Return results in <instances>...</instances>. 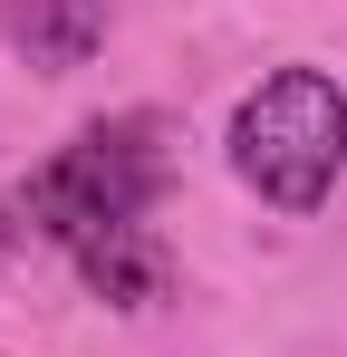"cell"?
<instances>
[{
  "label": "cell",
  "mask_w": 347,
  "mask_h": 357,
  "mask_svg": "<svg viewBox=\"0 0 347 357\" xmlns=\"http://www.w3.org/2000/svg\"><path fill=\"white\" fill-rule=\"evenodd\" d=\"M231 174L270 213H318L347 174V87L328 68H270L231 107Z\"/></svg>",
  "instance_id": "obj_1"
},
{
  "label": "cell",
  "mask_w": 347,
  "mask_h": 357,
  "mask_svg": "<svg viewBox=\"0 0 347 357\" xmlns=\"http://www.w3.org/2000/svg\"><path fill=\"white\" fill-rule=\"evenodd\" d=\"M164 174H174L164 165V116H97V126H77L49 165L29 174L20 203H29L39 241L77 251V241H97V232L145 222L155 193H164Z\"/></svg>",
  "instance_id": "obj_2"
},
{
  "label": "cell",
  "mask_w": 347,
  "mask_h": 357,
  "mask_svg": "<svg viewBox=\"0 0 347 357\" xmlns=\"http://www.w3.org/2000/svg\"><path fill=\"white\" fill-rule=\"evenodd\" d=\"M0 39L39 77H68L107 49V0H0Z\"/></svg>",
  "instance_id": "obj_3"
},
{
  "label": "cell",
  "mask_w": 347,
  "mask_h": 357,
  "mask_svg": "<svg viewBox=\"0 0 347 357\" xmlns=\"http://www.w3.org/2000/svg\"><path fill=\"white\" fill-rule=\"evenodd\" d=\"M77 261V280L107 299V309H155V299L174 290V261H164V241L145 232V222H125V232H97V241H77L68 251Z\"/></svg>",
  "instance_id": "obj_4"
},
{
  "label": "cell",
  "mask_w": 347,
  "mask_h": 357,
  "mask_svg": "<svg viewBox=\"0 0 347 357\" xmlns=\"http://www.w3.org/2000/svg\"><path fill=\"white\" fill-rule=\"evenodd\" d=\"M29 232H39V222H29V203H0V261H10Z\"/></svg>",
  "instance_id": "obj_5"
}]
</instances>
